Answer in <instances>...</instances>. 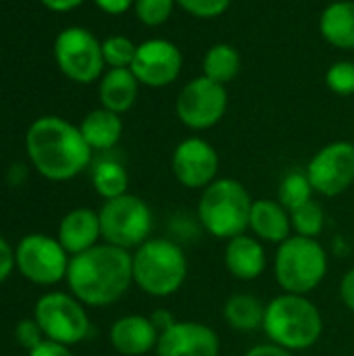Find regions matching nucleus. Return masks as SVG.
<instances>
[{"instance_id":"obj_1","label":"nucleus","mask_w":354,"mask_h":356,"mask_svg":"<svg viewBox=\"0 0 354 356\" xmlns=\"http://www.w3.org/2000/svg\"><path fill=\"white\" fill-rule=\"evenodd\" d=\"M67 284L81 305L108 307L121 300L134 284L131 252L106 242L96 244L71 257Z\"/></svg>"},{"instance_id":"obj_2","label":"nucleus","mask_w":354,"mask_h":356,"mask_svg":"<svg viewBox=\"0 0 354 356\" xmlns=\"http://www.w3.org/2000/svg\"><path fill=\"white\" fill-rule=\"evenodd\" d=\"M27 152L33 167L52 181L75 177L92 159V148L79 127L58 117H42L29 127Z\"/></svg>"},{"instance_id":"obj_3","label":"nucleus","mask_w":354,"mask_h":356,"mask_svg":"<svg viewBox=\"0 0 354 356\" xmlns=\"http://www.w3.org/2000/svg\"><path fill=\"white\" fill-rule=\"evenodd\" d=\"M263 332L269 342L303 353L321 340L323 315L309 296L282 292L265 305Z\"/></svg>"},{"instance_id":"obj_4","label":"nucleus","mask_w":354,"mask_h":356,"mask_svg":"<svg viewBox=\"0 0 354 356\" xmlns=\"http://www.w3.org/2000/svg\"><path fill=\"white\" fill-rule=\"evenodd\" d=\"M134 284L152 298H169L188 280V257L169 238H148L131 254Z\"/></svg>"},{"instance_id":"obj_5","label":"nucleus","mask_w":354,"mask_h":356,"mask_svg":"<svg viewBox=\"0 0 354 356\" xmlns=\"http://www.w3.org/2000/svg\"><path fill=\"white\" fill-rule=\"evenodd\" d=\"M252 202L248 190L238 179L217 177L198 198V223L215 240L227 242L248 232Z\"/></svg>"},{"instance_id":"obj_6","label":"nucleus","mask_w":354,"mask_h":356,"mask_svg":"<svg viewBox=\"0 0 354 356\" xmlns=\"http://www.w3.org/2000/svg\"><path fill=\"white\" fill-rule=\"evenodd\" d=\"M330 269L328 250L315 238L292 234L282 242L273 257V275L282 292L309 296L315 292Z\"/></svg>"},{"instance_id":"obj_7","label":"nucleus","mask_w":354,"mask_h":356,"mask_svg":"<svg viewBox=\"0 0 354 356\" xmlns=\"http://www.w3.org/2000/svg\"><path fill=\"white\" fill-rule=\"evenodd\" d=\"M98 219L102 240L125 250L142 246L152 234V211L134 194L106 200L98 211Z\"/></svg>"},{"instance_id":"obj_8","label":"nucleus","mask_w":354,"mask_h":356,"mask_svg":"<svg viewBox=\"0 0 354 356\" xmlns=\"http://www.w3.org/2000/svg\"><path fill=\"white\" fill-rule=\"evenodd\" d=\"M35 321L42 327L44 338L65 346L77 344L90 334V319L83 305L75 296L63 292H50L38 300Z\"/></svg>"},{"instance_id":"obj_9","label":"nucleus","mask_w":354,"mask_h":356,"mask_svg":"<svg viewBox=\"0 0 354 356\" xmlns=\"http://www.w3.org/2000/svg\"><path fill=\"white\" fill-rule=\"evenodd\" d=\"M69 252L58 240L42 234L25 236L15 250V265L33 284L52 286L67 277Z\"/></svg>"},{"instance_id":"obj_10","label":"nucleus","mask_w":354,"mask_h":356,"mask_svg":"<svg viewBox=\"0 0 354 356\" xmlns=\"http://www.w3.org/2000/svg\"><path fill=\"white\" fill-rule=\"evenodd\" d=\"M54 56L61 71L77 83L96 81L104 67L102 44L83 27L61 31L54 42Z\"/></svg>"},{"instance_id":"obj_11","label":"nucleus","mask_w":354,"mask_h":356,"mask_svg":"<svg viewBox=\"0 0 354 356\" xmlns=\"http://www.w3.org/2000/svg\"><path fill=\"white\" fill-rule=\"evenodd\" d=\"M227 111L225 86L211 81L209 77H196L188 81L175 100L177 119L190 129H209L217 125Z\"/></svg>"},{"instance_id":"obj_12","label":"nucleus","mask_w":354,"mask_h":356,"mask_svg":"<svg viewBox=\"0 0 354 356\" xmlns=\"http://www.w3.org/2000/svg\"><path fill=\"white\" fill-rule=\"evenodd\" d=\"M315 194L336 198L354 184V144L338 140L323 146L307 165Z\"/></svg>"},{"instance_id":"obj_13","label":"nucleus","mask_w":354,"mask_h":356,"mask_svg":"<svg viewBox=\"0 0 354 356\" xmlns=\"http://www.w3.org/2000/svg\"><path fill=\"white\" fill-rule=\"evenodd\" d=\"M175 179L188 190H204L219 175V154L202 138L182 140L171 156Z\"/></svg>"},{"instance_id":"obj_14","label":"nucleus","mask_w":354,"mask_h":356,"mask_svg":"<svg viewBox=\"0 0 354 356\" xmlns=\"http://www.w3.org/2000/svg\"><path fill=\"white\" fill-rule=\"evenodd\" d=\"M182 50L169 40H146L138 46L131 63L136 79L148 88H165L173 83L182 71Z\"/></svg>"},{"instance_id":"obj_15","label":"nucleus","mask_w":354,"mask_h":356,"mask_svg":"<svg viewBox=\"0 0 354 356\" xmlns=\"http://www.w3.org/2000/svg\"><path fill=\"white\" fill-rule=\"evenodd\" d=\"M156 356H219L221 340L213 327L200 321H175L159 336Z\"/></svg>"},{"instance_id":"obj_16","label":"nucleus","mask_w":354,"mask_h":356,"mask_svg":"<svg viewBox=\"0 0 354 356\" xmlns=\"http://www.w3.org/2000/svg\"><path fill=\"white\" fill-rule=\"evenodd\" d=\"M223 265L238 282H255L267 269L265 244L252 234H242L225 242Z\"/></svg>"},{"instance_id":"obj_17","label":"nucleus","mask_w":354,"mask_h":356,"mask_svg":"<svg viewBox=\"0 0 354 356\" xmlns=\"http://www.w3.org/2000/svg\"><path fill=\"white\" fill-rule=\"evenodd\" d=\"M159 330L150 317L125 315L111 325L108 340L113 348L123 356H144L159 344Z\"/></svg>"},{"instance_id":"obj_18","label":"nucleus","mask_w":354,"mask_h":356,"mask_svg":"<svg viewBox=\"0 0 354 356\" xmlns=\"http://www.w3.org/2000/svg\"><path fill=\"white\" fill-rule=\"evenodd\" d=\"M248 232L255 238H259L263 244L280 246L294 234L290 211L280 200L259 198L252 202V209H250Z\"/></svg>"},{"instance_id":"obj_19","label":"nucleus","mask_w":354,"mask_h":356,"mask_svg":"<svg viewBox=\"0 0 354 356\" xmlns=\"http://www.w3.org/2000/svg\"><path fill=\"white\" fill-rule=\"evenodd\" d=\"M102 238L100 234V219L98 213L90 209H75L67 213L58 225V242L71 254H81L98 244Z\"/></svg>"},{"instance_id":"obj_20","label":"nucleus","mask_w":354,"mask_h":356,"mask_svg":"<svg viewBox=\"0 0 354 356\" xmlns=\"http://www.w3.org/2000/svg\"><path fill=\"white\" fill-rule=\"evenodd\" d=\"M321 35L328 44L342 48V50H354V2L353 0H340L332 2L321 19H319Z\"/></svg>"},{"instance_id":"obj_21","label":"nucleus","mask_w":354,"mask_h":356,"mask_svg":"<svg viewBox=\"0 0 354 356\" xmlns=\"http://www.w3.org/2000/svg\"><path fill=\"white\" fill-rule=\"evenodd\" d=\"M138 79L131 69H111L100 81V102L102 108L113 113H125L134 106L138 98Z\"/></svg>"},{"instance_id":"obj_22","label":"nucleus","mask_w":354,"mask_h":356,"mask_svg":"<svg viewBox=\"0 0 354 356\" xmlns=\"http://www.w3.org/2000/svg\"><path fill=\"white\" fill-rule=\"evenodd\" d=\"M265 305L259 296L252 294H232L223 305V319L225 323L242 334H250L257 330H263L265 321Z\"/></svg>"},{"instance_id":"obj_23","label":"nucleus","mask_w":354,"mask_h":356,"mask_svg":"<svg viewBox=\"0 0 354 356\" xmlns=\"http://www.w3.org/2000/svg\"><path fill=\"white\" fill-rule=\"evenodd\" d=\"M79 131L92 150H108L119 142L123 123L117 113L108 108H98L86 115L79 125Z\"/></svg>"},{"instance_id":"obj_24","label":"nucleus","mask_w":354,"mask_h":356,"mask_svg":"<svg viewBox=\"0 0 354 356\" xmlns=\"http://www.w3.org/2000/svg\"><path fill=\"white\" fill-rule=\"evenodd\" d=\"M240 73V54L230 44H215L202 58V75L225 86Z\"/></svg>"},{"instance_id":"obj_25","label":"nucleus","mask_w":354,"mask_h":356,"mask_svg":"<svg viewBox=\"0 0 354 356\" xmlns=\"http://www.w3.org/2000/svg\"><path fill=\"white\" fill-rule=\"evenodd\" d=\"M92 184H94L96 192L104 200H111V198L127 194L129 177H127V171H125V167L121 163H117V161H100L94 167Z\"/></svg>"},{"instance_id":"obj_26","label":"nucleus","mask_w":354,"mask_h":356,"mask_svg":"<svg viewBox=\"0 0 354 356\" xmlns=\"http://www.w3.org/2000/svg\"><path fill=\"white\" fill-rule=\"evenodd\" d=\"M313 194H315V190L309 181L307 171H292L282 179L280 190H277V200L288 211H294V209L303 207L305 202L313 200Z\"/></svg>"},{"instance_id":"obj_27","label":"nucleus","mask_w":354,"mask_h":356,"mask_svg":"<svg viewBox=\"0 0 354 356\" xmlns=\"http://www.w3.org/2000/svg\"><path fill=\"white\" fill-rule=\"evenodd\" d=\"M290 219H292V229L296 236H305V238H319L323 227H325V211L323 207L313 198L309 202H305L303 207L290 211Z\"/></svg>"},{"instance_id":"obj_28","label":"nucleus","mask_w":354,"mask_h":356,"mask_svg":"<svg viewBox=\"0 0 354 356\" xmlns=\"http://www.w3.org/2000/svg\"><path fill=\"white\" fill-rule=\"evenodd\" d=\"M138 46L125 35H113L102 42V58L111 69H129L136 58Z\"/></svg>"},{"instance_id":"obj_29","label":"nucleus","mask_w":354,"mask_h":356,"mask_svg":"<svg viewBox=\"0 0 354 356\" xmlns=\"http://www.w3.org/2000/svg\"><path fill=\"white\" fill-rule=\"evenodd\" d=\"M175 4H177L175 0H136L134 2L138 19L148 27L163 25L171 17Z\"/></svg>"},{"instance_id":"obj_30","label":"nucleus","mask_w":354,"mask_h":356,"mask_svg":"<svg viewBox=\"0 0 354 356\" xmlns=\"http://www.w3.org/2000/svg\"><path fill=\"white\" fill-rule=\"evenodd\" d=\"M325 83L334 94L348 96L354 94V63L353 60H340L334 63L325 73Z\"/></svg>"},{"instance_id":"obj_31","label":"nucleus","mask_w":354,"mask_h":356,"mask_svg":"<svg viewBox=\"0 0 354 356\" xmlns=\"http://www.w3.org/2000/svg\"><path fill=\"white\" fill-rule=\"evenodd\" d=\"M186 13H190L192 17L198 19H215L219 15H223L232 0H175Z\"/></svg>"},{"instance_id":"obj_32","label":"nucleus","mask_w":354,"mask_h":356,"mask_svg":"<svg viewBox=\"0 0 354 356\" xmlns=\"http://www.w3.org/2000/svg\"><path fill=\"white\" fill-rule=\"evenodd\" d=\"M15 338H17V342L23 346V348H27V350H33L35 346H40L42 342H44V332H42V327L38 325V321L33 319H23V321H19L17 323V327H15Z\"/></svg>"},{"instance_id":"obj_33","label":"nucleus","mask_w":354,"mask_h":356,"mask_svg":"<svg viewBox=\"0 0 354 356\" xmlns=\"http://www.w3.org/2000/svg\"><path fill=\"white\" fill-rule=\"evenodd\" d=\"M29 356H73L69 346L54 342V340H44L40 346H35L33 350H29Z\"/></svg>"},{"instance_id":"obj_34","label":"nucleus","mask_w":354,"mask_h":356,"mask_svg":"<svg viewBox=\"0 0 354 356\" xmlns=\"http://www.w3.org/2000/svg\"><path fill=\"white\" fill-rule=\"evenodd\" d=\"M13 267H15V252L8 246V242L0 236V284L10 275Z\"/></svg>"},{"instance_id":"obj_35","label":"nucleus","mask_w":354,"mask_h":356,"mask_svg":"<svg viewBox=\"0 0 354 356\" xmlns=\"http://www.w3.org/2000/svg\"><path fill=\"white\" fill-rule=\"evenodd\" d=\"M340 300L348 311L354 313V267H351L344 273V277L340 282Z\"/></svg>"},{"instance_id":"obj_36","label":"nucleus","mask_w":354,"mask_h":356,"mask_svg":"<svg viewBox=\"0 0 354 356\" xmlns=\"http://www.w3.org/2000/svg\"><path fill=\"white\" fill-rule=\"evenodd\" d=\"M244 356H296V353L288 350V348H282L273 342H265V344H257L252 348H248Z\"/></svg>"},{"instance_id":"obj_37","label":"nucleus","mask_w":354,"mask_h":356,"mask_svg":"<svg viewBox=\"0 0 354 356\" xmlns=\"http://www.w3.org/2000/svg\"><path fill=\"white\" fill-rule=\"evenodd\" d=\"M98 4V8H102L108 15H123L125 10H129V6L136 0H94Z\"/></svg>"},{"instance_id":"obj_38","label":"nucleus","mask_w":354,"mask_h":356,"mask_svg":"<svg viewBox=\"0 0 354 356\" xmlns=\"http://www.w3.org/2000/svg\"><path fill=\"white\" fill-rule=\"evenodd\" d=\"M150 319H152V323L156 325V330H159V334H163L167 327H171L177 319H173V315L169 313V311H154L152 315H150Z\"/></svg>"},{"instance_id":"obj_39","label":"nucleus","mask_w":354,"mask_h":356,"mask_svg":"<svg viewBox=\"0 0 354 356\" xmlns=\"http://www.w3.org/2000/svg\"><path fill=\"white\" fill-rule=\"evenodd\" d=\"M83 0H42V4L44 6H48L50 10H58V13H63V10H71V8H75V6H79Z\"/></svg>"}]
</instances>
